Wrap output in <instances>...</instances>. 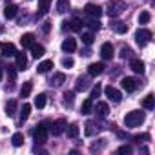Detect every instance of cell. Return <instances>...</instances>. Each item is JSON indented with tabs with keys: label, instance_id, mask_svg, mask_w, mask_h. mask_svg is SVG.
I'll return each mask as SVG.
<instances>
[{
	"label": "cell",
	"instance_id": "cell-1",
	"mask_svg": "<svg viewBox=\"0 0 155 155\" xmlns=\"http://www.w3.org/2000/svg\"><path fill=\"white\" fill-rule=\"evenodd\" d=\"M144 122V111H130L124 117V124L126 128H137Z\"/></svg>",
	"mask_w": 155,
	"mask_h": 155
},
{
	"label": "cell",
	"instance_id": "cell-2",
	"mask_svg": "<svg viewBox=\"0 0 155 155\" xmlns=\"http://www.w3.org/2000/svg\"><path fill=\"white\" fill-rule=\"evenodd\" d=\"M124 9H126V4L122 2V0H110V2H108V8H106V13H108L110 18H115V17H119Z\"/></svg>",
	"mask_w": 155,
	"mask_h": 155
},
{
	"label": "cell",
	"instance_id": "cell-3",
	"mask_svg": "<svg viewBox=\"0 0 155 155\" xmlns=\"http://www.w3.org/2000/svg\"><path fill=\"white\" fill-rule=\"evenodd\" d=\"M151 37H153V35H151L150 29H137V31H135V42H137L140 48H144V46L151 40Z\"/></svg>",
	"mask_w": 155,
	"mask_h": 155
},
{
	"label": "cell",
	"instance_id": "cell-4",
	"mask_svg": "<svg viewBox=\"0 0 155 155\" xmlns=\"http://www.w3.org/2000/svg\"><path fill=\"white\" fill-rule=\"evenodd\" d=\"M33 139L38 142V144H44L48 140V126L46 124H38L35 130H33Z\"/></svg>",
	"mask_w": 155,
	"mask_h": 155
},
{
	"label": "cell",
	"instance_id": "cell-5",
	"mask_svg": "<svg viewBox=\"0 0 155 155\" xmlns=\"http://www.w3.org/2000/svg\"><path fill=\"white\" fill-rule=\"evenodd\" d=\"M113 55H115L113 44H111V42H104V44L101 46V57H102L104 60H111V58H113Z\"/></svg>",
	"mask_w": 155,
	"mask_h": 155
},
{
	"label": "cell",
	"instance_id": "cell-6",
	"mask_svg": "<svg viewBox=\"0 0 155 155\" xmlns=\"http://www.w3.org/2000/svg\"><path fill=\"white\" fill-rule=\"evenodd\" d=\"M104 93H106V97H108L111 102H120V101H122V93H120L117 88H113V86H106Z\"/></svg>",
	"mask_w": 155,
	"mask_h": 155
},
{
	"label": "cell",
	"instance_id": "cell-7",
	"mask_svg": "<svg viewBox=\"0 0 155 155\" xmlns=\"http://www.w3.org/2000/svg\"><path fill=\"white\" fill-rule=\"evenodd\" d=\"M120 86L128 91V93H131V91H135L137 90V86H139V82L133 79V77H124V79L120 81Z\"/></svg>",
	"mask_w": 155,
	"mask_h": 155
},
{
	"label": "cell",
	"instance_id": "cell-8",
	"mask_svg": "<svg viewBox=\"0 0 155 155\" xmlns=\"http://www.w3.org/2000/svg\"><path fill=\"white\" fill-rule=\"evenodd\" d=\"M84 11H86V15L91 17V18H99V17L102 15V8L97 6V4H86Z\"/></svg>",
	"mask_w": 155,
	"mask_h": 155
},
{
	"label": "cell",
	"instance_id": "cell-9",
	"mask_svg": "<svg viewBox=\"0 0 155 155\" xmlns=\"http://www.w3.org/2000/svg\"><path fill=\"white\" fill-rule=\"evenodd\" d=\"M15 58H17V69L18 71H24L26 68H28V57H26V53L24 51H17L15 53Z\"/></svg>",
	"mask_w": 155,
	"mask_h": 155
},
{
	"label": "cell",
	"instance_id": "cell-10",
	"mask_svg": "<svg viewBox=\"0 0 155 155\" xmlns=\"http://www.w3.org/2000/svg\"><path fill=\"white\" fill-rule=\"evenodd\" d=\"M64 130H66V120H64V119H57V120L51 124V133H53L55 137L62 135V133H64Z\"/></svg>",
	"mask_w": 155,
	"mask_h": 155
},
{
	"label": "cell",
	"instance_id": "cell-11",
	"mask_svg": "<svg viewBox=\"0 0 155 155\" xmlns=\"http://www.w3.org/2000/svg\"><path fill=\"white\" fill-rule=\"evenodd\" d=\"M0 51H2L4 57H15L17 48H15L13 42H2V44H0Z\"/></svg>",
	"mask_w": 155,
	"mask_h": 155
},
{
	"label": "cell",
	"instance_id": "cell-12",
	"mask_svg": "<svg viewBox=\"0 0 155 155\" xmlns=\"http://www.w3.org/2000/svg\"><path fill=\"white\" fill-rule=\"evenodd\" d=\"M88 73H90V77H99V75H102V73H104V64H102V62H93V64H90V66H88Z\"/></svg>",
	"mask_w": 155,
	"mask_h": 155
},
{
	"label": "cell",
	"instance_id": "cell-13",
	"mask_svg": "<svg viewBox=\"0 0 155 155\" xmlns=\"http://www.w3.org/2000/svg\"><path fill=\"white\" fill-rule=\"evenodd\" d=\"M75 49H77V40L71 38V37H68V38L62 42V51H64V53H73Z\"/></svg>",
	"mask_w": 155,
	"mask_h": 155
},
{
	"label": "cell",
	"instance_id": "cell-14",
	"mask_svg": "<svg viewBox=\"0 0 155 155\" xmlns=\"http://www.w3.org/2000/svg\"><path fill=\"white\" fill-rule=\"evenodd\" d=\"M20 44H22V48H31L35 44V35L33 33H24L20 37Z\"/></svg>",
	"mask_w": 155,
	"mask_h": 155
},
{
	"label": "cell",
	"instance_id": "cell-15",
	"mask_svg": "<svg viewBox=\"0 0 155 155\" xmlns=\"http://www.w3.org/2000/svg\"><path fill=\"white\" fill-rule=\"evenodd\" d=\"M17 13H18V8H17L15 4H8V6H6V9H4V17H6L8 20L15 18V17H17Z\"/></svg>",
	"mask_w": 155,
	"mask_h": 155
},
{
	"label": "cell",
	"instance_id": "cell-16",
	"mask_svg": "<svg viewBox=\"0 0 155 155\" xmlns=\"http://www.w3.org/2000/svg\"><path fill=\"white\" fill-rule=\"evenodd\" d=\"M88 88H90V81L86 77H79V79H77V84H75V90L77 91H86Z\"/></svg>",
	"mask_w": 155,
	"mask_h": 155
},
{
	"label": "cell",
	"instance_id": "cell-17",
	"mask_svg": "<svg viewBox=\"0 0 155 155\" xmlns=\"http://www.w3.org/2000/svg\"><path fill=\"white\" fill-rule=\"evenodd\" d=\"M99 117H106L108 113H110V108H108V104L106 102H97V106H95V110H93Z\"/></svg>",
	"mask_w": 155,
	"mask_h": 155
},
{
	"label": "cell",
	"instance_id": "cell-18",
	"mask_svg": "<svg viewBox=\"0 0 155 155\" xmlns=\"http://www.w3.org/2000/svg\"><path fill=\"white\" fill-rule=\"evenodd\" d=\"M82 26H84V22H82L81 18H71V20L68 22V28H69L71 31H82Z\"/></svg>",
	"mask_w": 155,
	"mask_h": 155
},
{
	"label": "cell",
	"instance_id": "cell-19",
	"mask_svg": "<svg viewBox=\"0 0 155 155\" xmlns=\"http://www.w3.org/2000/svg\"><path fill=\"white\" fill-rule=\"evenodd\" d=\"M66 133H68V137L69 139H77L79 137V124H69V126H66V130H64Z\"/></svg>",
	"mask_w": 155,
	"mask_h": 155
},
{
	"label": "cell",
	"instance_id": "cell-20",
	"mask_svg": "<svg viewBox=\"0 0 155 155\" xmlns=\"http://www.w3.org/2000/svg\"><path fill=\"white\" fill-rule=\"evenodd\" d=\"M44 53H46V48H44V46H40V44H33V46H31V55H33V58H40V57H44Z\"/></svg>",
	"mask_w": 155,
	"mask_h": 155
},
{
	"label": "cell",
	"instance_id": "cell-21",
	"mask_svg": "<svg viewBox=\"0 0 155 155\" xmlns=\"http://www.w3.org/2000/svg\"><path fill=\"white\" fill-rule=\"evenodd\" d=\"M130 68H131L135 73H140V75L144 73V62H142V60H139V58H133V60H131V64H130Z\"/></svg>",
	"mask_w": 155,
	"mask_h": 155
},
{
	"label": "cell",
	"instance_id": "cell-22",
	"mask_svg": "<svg viewBox=\"0 0 155 155\" xmlns=\"http://www.w3.org/2000/svg\"><path fill=\"white\" fill-rule=\"evenodd\" d=\"M93 111V99H86L84 102H82V106H81V113L82 115H88V113H91Z\"/></svg>",
	"mask_w": 155,
	"mask_h": 155
},
{
	"label": "cell",
	"instance_id": "cell-23",
	"mask_svg": "<svg viewBox=\"0 0 155 155\" xmlns=\"http://www.w3.org/2000/svg\"><path fill=\"white\" fill-rule=\"evenodd\" d=\"M49 82H51V86H62V84L66 82V75H64V73H55L53 79H51Z\"/></svg>",
	"mask_w": 155,
	"mask_h": 155
},
{
	"label": "cell",
	"instance_id": "cell-24",
	"mask_svg": "<svg viewBox=\"0 0 155 155\" xmlns=\"http://www.w3.org/2000/svg\"><path fill=\"white\" fill-rule=\"evenodd\" d=\"M29 113H31V104L24 102V106L20 108V122L28 120V119H29Z\"/></svg>",
	"mask_w": 155,
	"mask_h": 155
},
{
	"label": "cell",
	"instance_id": "cell-25",
	"mask_svg": "<svg viewBox=\"0 0 155 155\" xmlns=\"http://www.w3.org/2000/svg\"><path fill=\"white\" fill-rule=\"evenodd\" d=\"M97 131H99V128L95 126V122H93V120H88V122H86V128H84L86 137H91V135H95Z\"/></svg>",
	"mask_w": 155,
	"mask_h": 155
},
{
	"label": "cell",
	"instance_id": "cell-26",
	"mask_svg": "<svg viewBox=\"0 0 155 155\" xmlns=\"http://www.w3.org/2000/svg\"><path fill=\"white\" fill-rule=\"evenodd\" d=\"M51 68H53V60H42V62L38 64L37 71H38V73H48Z\"/></svg>",
	"mask_w": 155,
	"mask_h": 155
},
{
	"label": "cell",
	"instance_id": "cell-27",
	"mask_svg": "<svg viewBox=\"0 0 155 155\" xmlns=\"http://www.w3.org/2000/svg\"><path fill=\"white\" fill-rule=\"evenodd\" d=\"M142 108H146V110H153V108H155V97H153L151 93L144 97V101H142Z\"/></svg>",
	"mask_w": 155,
	"mask_h": 155
},
{
	"label": "cell",
	"instance_id": "cell-28",
	"mask_svg": "<svg viewBox=\"0 0 155 155\" xmlns=\"http://www.w3.org/2000/svg\"><path fill=\"white\" fill-rule=\"evenodd\" d=\"M111 28H113L119 35H124V33L128 31V26H126L124 22H119V20H117V22H111Z\"/></svg>",
	"mask_w": 155,
	"mask_h": 155
},
{
	"label": "cell",
	"instance_id": "cell-29",
	"mask_svg": "<svg viewBox=\"0 0 155 155\" xmlns=\"http://www.w3.org/2000/svg\"><path fill=\"white\" fill-rule=\"evenodd\" d=\"M31 90H33V84H31L29 81H28V82H24V84H22V88H20V97H24V99H26V97H29V95H31Z\"/></svg>",
	"mask_w": 155,
	"mask_h": 155
},
{
	"label": "cell",
	"instance_id": "cell-30",
	"mask_svg": "<svg viewBox=\"0 0 155 155\" xmlns=\"http://www.w3.org/2000/svg\"><path fill=\"white\" fill-rule=\"evenodd\" d=\"M69 9V0H57V11L58 13H66Z\"/></svg>",
	"mask_w": 155,
	"mask_h": 155
},
{
	"label": "cell",
	"instance_id": "cell-31",
	"mask_svg": "<svg viewBox=\"0 0 155 155\" xmlns=\"http://www.w3.org/2000/svg\"><path fill=\"white\" fill-rule=\"evenodd\" d=\"M17 113V102L15 101H9L8 104H6V115L8 117H13Z\"/></svg>",
	"mask_w": 155,
	"mask_h": 155
},
{
	"label": "cell",
	"instance_id": "cell-32",
	"mask_svg": "<svg viewBox=\"0 0 155 155\" xmlns=\"http://www.w3.org/2000/svg\"><path fill=\"white\" fill-rule=\"evenodd\" d=\"M49 4H51V0H38V13L40 15H44V13H48V9H49Z\"/></svg>",
	"mask_w": 155,
	"mask_h": 155
},
{
	"label": "cell",
	"instance_id": "cell-33",
	"mask_svg": "<svg viewBox=\"0 0 155 155\" xmlns=\"http://www.w3.org/2000/svg\"><path fill=\"white\" fill-rule=\"evenodd\" d=\"M8 79H9V84L13 86L15 81H17V68H13V66L8 68Z\"/></svg>",
	"mask_w": 155,
	"mask_h": 155
},
{
	"label": "cell",
	"instance_id": "cell-34",
	"mask_svg": "<svg viewBox=\"0 0 155 155\" xmlns=\"http://www.w3.org/2000/svg\"><path fill=\"white\" fill-rule=\"evenodd\" d=\"M35 106H37L38 110H42V108L46 106V95H44V93H40V95L35 97Z\"/></svg>",
	"mask_w": 155,
	"mask_h": 155
},
{
	"label": "cell",
	"instance_id": "cell-35",
	"mask_svg": "<svg viewBox=\"0 0 155 155\" xmlns=\"http://www.w3.org/2000/svg\"><path fill=\"white\" fill-rule=\"evenodd\" d=\"M11 142H13V146H17V148L22 146V144H24V135H22V133H15V135L11 137Z\"/></svg>",
	"mask_w": 155,
	"mask_h": 155
},
{
	"label": "cell",
	"instance_id": "cell-36",
	"mask_svg": "<svg viewBox=\"0 0 155 155\" xmlns=\"http://www.w3.org/2000/svg\"><path fill=\"white\" fill-rule=\"evenodd\" d=\"M73 101H75V93L73 91H66L64 93V104L66 106H73Z\"/></svg>",
	"mask_w": 155,
	"mask_h": 155
},
{
	"label": "cell",
	"instance_id": "cell-37",
	"mask_svg": "<svg viewBox=\"0 0 155 155\" xmlns=\"http://www.w3.org/2000/svg\"><path fill=\"white\" fill-rule=\"evenodd\" d=\"M151 20V15L148 13V11H142L140 15H139V24H148Z\"/></svg>",
	"mask_w": 155,
	"mask_h": 155
},
{
	"label": "cell",
	"instance_id": "cell-38",
	"mask_svg": "<svg viewBox=\"0 0 155 155\" xmlns=\"http://www.w3.org/2000/svg\"><path fill=\"white\" fill-rule=\"evenodd\" d=\"M88 26H90L91 31H99V29H101V20H99V18H91V20L88 22Z\"/></svg>",
	"mask_w": 155,
	"mask_h": 155
},
{
	"label": "cell",
	"instance_id": "cell-39",
	"mask_svg": "<svg viewBox=\"0 0 155 155\" xmlns=\"http://www.w3.org/2000/svg\"><path fill=\"white\" fill-rule=\"evenodd\" d=\"M82 42L86 44V46H91L93 44V33L90 31V33H82Z\"/></svg>",
	"mask_w": 155,
	"mask_h": 155
},
{
	"label": "cell",
	"instance_id": "cell-40",
	"mask_svg": "<svg viewBox=\"0 0 155 155\" xmlns=\"http://www.w3.org/2000/svg\"><path fill=\"white\" fill-rule=\"evenodd\" d=\"M131 55H133V51H131L130 48L124 46V48L120 49V58H131Z\"/></svg>",
	"mask_w": 155,
	"mask_h": 155
},
{
	"label": "cell",
	"instance_id": "cell-41",
	"mask_svg": "<svg viewBox=\"0 0 155 155\" xmlns=\"http://www.w3.org/2000/svg\"><path fill=\"white\" fill-rule=\"evenodd\" d=\"M73 64H75V62H73L71 57H64V58H62V66H64V68L69 69V68H73Z\"/></svg>",
	"mask_w": 155,
	"mask_h": 155
},
{
	"label": "cell",
	"instance_id": "cell-42",
	"mask_svg": "<svg viewBox=\"0 0 155 155\" xmlns=\"http://www.w3.org/2000/svg\"><path fill=\"white\" fill-rule=\"evenodd\" d=\"M101 91H102V88L97 84V86H93V90H91V97L90 99H97V97H101Z\"/></svg>",
	"mask_w": 155,
	"mask_h": 155
},
{
	"label": "cell",
	"instance_id": "cell-43",
	"mask_svg": "<svg viewBox=\"0 0 155 155\" xmlns=\"http://www.w3.org/2000/svg\"><path fill=\"white\" fill-rule=\"evenodd\" d=\"M135 142H144V140H150V133H142V135H135L133 137Z\"/></svg>",
	"mask_w": 155,
	"mask_h": 155
},
{
	"label": "cell",
	"instance_id": "cell-44",
	"mask_svg": "<svg viewBox=\"0 0 155 155\" xmlns=\"http://www.w3.org/2000/svg\"><path fill=\"white\" fill-rule=\"evenodd\" d=\"M117 151H119V153H122V155H130V153H131L133 150H131V146H128V144H124V146H120V148H119Z\"/></svg>",
	"mask_w": 155,
	"mask_h": 155
},
{
	"label": "cell",
	"instance_id": "cell-45",
	"mask_svg": "<svg viewBox=\"0 0 155 155\" xmlns=\"http://www.w3.org/2000/svg\"><path fill=\"white\" fill-rule=\"evenodd\" d=\"M49 29H51V24H49V22H44V26H42V31H44V33H49Z\"/></svg>",
	"mask_w": 155,
	"mask_h": 155
},
{
	"label": "cell",
	"instance_id": "cell-46",
	"mask_svg": "<svg viewBox=\"0 0 155 155\" xmlns=\"http://www.w3.org/2000/svg\"><path fill=\"white\" fill-rule=\"evenodd\" d=\"M0 81H2V68H0Z\"/></svg>",
	"mask_w": 155,
	"mask_h": 155
}]
</instances>
